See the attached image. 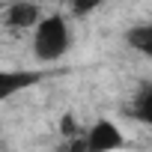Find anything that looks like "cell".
Instances as JSON below:
<instances>
[{
  "label": "cell",
  "instance_id": "1",
  "mask_svg": "<svg viewBox=\"0 0 152 152\" xmlns=\"http://www.w3.org/2000/svg\"><path fill=\"white\" fill-rule=\"evenodd\" d=\"M69 24L63 15H48L36 24V36H33V51L42 63H54L69 51Z\"/></svg>",
  "mask_w": 152,
  "mask_h": 152
},
{
  "label": "cell",
  "instance_id": "2",
  "mask_svg": "<svg viewBox=\"0 0 152 152\" xmlns=\"http://www.w3.org/2000/svg\"><path fill=\"white\" fill-rule=\"evenodd\" d=\"M122 143L125 140H122V131L116 128V122L99 119L84 140V152H113V149H122Z\"/></svg>",
  "mask_w": 152,
  "mask_h": 152
},
{
  "label": "cell",
  "instance_id": "3",
  "mask_svg": "<svg viewBox=\"0 0 152 152\" xmlns=\"http://www.w3.org/2000/svg\"><path fill=\"white\" fill-rule=\"evenodd\" d=\"M36 81H39V75H33V72H3L0 69V102H6L9 96L33 87Z\"/></svg>",
  "mask_w": 152,
  "mask_h": 152
},
{
  "label": "cell",
  "instance_id": "4",
  "mask_svg": "<svg viewBox=\"0 0 152 152\" xmlns=\"http://www.w3.org/2000/svg\"><path fill=\"white\" fill-rule=\"evenodd\" d=\"M42 21V9L36 3H12L9 12H6V24L15 27V30H27V27H36Z\"/></svg>",
  "mask_w": 152,
  "mask_h": 152
},
{
  "label": "cell",
  "instance_id": "5",
  "mask_svg": "<svg viewBox=\"0 0 152 152\" xmlns=\"http://www.w3.org/2000/svg\"><path fill=\"white\" fill-rule=\"evenodd\" d=\"M125 42L140 51V54H152V24H137L125 33Z\"/></svg>",
  "mask_w": 152,
  "mask_h": 152
},
{
  "label": "cell",
  "instance_id": "6",
  "mask_svg": "<svg viewBox=\"0 0 152 152\" xmlns=\"http://www.w3.org/2000/svg\"><path fill=\"white\" fill-rule=\"evenodd\" d=\"M131 113H134L140 122H152V87H149V84L137 93V102H134Z\"/></svg>",
  "mask_w": 152,
  "mask_h": 152
},
{
  "label": "cell",
  "instance_id": "7",
  "mask_svg": "<svg viewBox=\"0 0 152 152\" xmlns=\"http://www.w3.org/2000/svg\"><path fill=\"white\" fill-rule=\"evenodd\" d=\"M102 3H99V0H87V3H81V0H78V3H72V12L75 15H90V12H96Z\"/></svg>",
  "mask_w": 152,
  "mask_h": 152
},
{
  "label": "cell",
  "instance_id": "8",
  "mask_svg": "<svg viewBox=\"0 0 152 152\" xmlns=\"http://www.w3.org/2000/svg\"><path fill=\"white\" fill-rule=\"evenodd\" d=\"M63 131H66V134H72V131H75V122H72V116H66V122H63Z\"/></svg>",
  "mask_w": 152,
  "mask_h": 152
}]
</instances>
